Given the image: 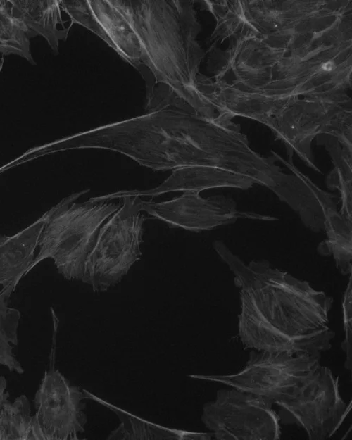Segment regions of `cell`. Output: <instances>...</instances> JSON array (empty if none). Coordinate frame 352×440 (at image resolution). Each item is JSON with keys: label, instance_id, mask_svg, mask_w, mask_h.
<instances>
[{"label": "cell", "instance_id": "6da1fadb", "mask_svg": "<svg viewBox=\"0 0 352 440\" xmlns=\"http://www.w3.org/2000/svg\"><path fill=\"white\" fill-rule=\"evenodd\" d=\"M191 2L82 1L72 21L100 37L144 79L146 92L171 89L199 115L208 103L196 83V21Z\"/></svg>", "mask_w": 352, "mask_h": 440}, {"label": "cell", "instance_id": "7a4b0ae2", "mask_svg": "<svg viewBox=\"0 0 352 440\" xmlns=\"http://www.w3.org/2000/svg\"><path fill=\"white\" fill-rule=\"evenodd\" d=\"M213 247L239 290L238 336L246 348L318 358L331 348V296L267 260L245 263L221 241Z\"/></svg>", "mask_w": 352, "mask_h": 440}, {"label": "cell", "instance_id": "3957f363", "mask_svg": "<svg viewBox=\"0 0 352 440\" xmlns=\"http://www.w3.org/2000/svg\"><path fill=\"white\" fill-rule=\"evenodd\" d=\"M218 125L196 113L159 110L74 134L58 148L109 150L156 171L208 166L237 173L239 165L225 155Z\"/></svg>", "mask_w": 352, "mask_h": 440}, {"label": "cell", "instance_id": "277c9868", "mask_svg": "<svg viewBox=\"0 0 352 440\" xmlns=\"http://www.w3.org/2000/svg\"><path fill=\"white\" fill-rule=\"evenodd\" d=\"M89 189L73 194L51 208L39 241L31 270L46 258L68 280H81L87 256L100 227L120 206L111 201L74 202Z\"/></svg>", "mask_w": 352, "mask_h": 440}, {"label": "cell", "instance_id": "5b68a950", "mask_svg": "<svg viewBox=\"0 0 352 440\" xmlns=\"http://www.w3.org/2000/svg\"><path fill=\"white\" fill-rule=\"evenodd\" d=\"M139 196H125L101 225L84 262L81 281L103 292L118 283L142 256L144 215Z\"/></svg>", "mask_w": 352, "mask_h": 440}, {"label": "cell", "instance_id": "8992f818", "mask_svg": "<svg viewBox=\"0 0 352 440\" xmlns=\"http://www.w3.org/2000/svg\"><path fill=\"white\" fill-rule=\"evenodd\" d=\"M320 359L306 354L251 350L246 365L236 373L191 377L251 394L279 408L296 396L320 364Z\"/></svg>", "mask_w": 352, "mask_h": 440}, {"label": "cell", "instance_id": "52a82bcc", "mask_svg": "<svg viewBox=\"0 0 352 440\" xmlns=\"http://www.w3.org/2000/svg\"><path fill=\"white\" fill-rule=\"evenodd\" d=\"M272 406L251 394L221 389L203 406L201 420L216 439H279L280 420Z\"/></svg>", "mask_w": 352, "mask_h": 440}, {"label": "cell", "instance_id": "ba28073f", "mask_svg": "<svg viewBox=\"0 0 352 440\" xmlns=\"http://www.w3.org/2000/svg\"><path fill=\"white\" fill-rule=\"evenodd\" d=\"M278 408L280 423L298 426L310 440H325L339 429L350 406L341 396L339 378L320 364L296 396Z\"/></svg>", "mask_w": 352, "mask_h": 440}, {"label": "cell", "instance_id": "9c48e42d", "mask_svg": "<svg viewBox=\"0 0 352 440\" xmlns=\"http://www.w3.org/2000/svg\"><path fill=\"white\" fill-rule=\"evenodd\" d=\"M84 391L70 384L52 365L46 371L34 396L36 413L33 415L37 439L66 440L77 439L84 431L86 415Z\"/></svg>", "mask_w": 352, "mask_h": 440}, {"label": "cell", "instance_id": "30bf717a", "mask_svg": "<svg viewBox=\"0 0 352 440\" xmlns=\"http://www.w3.org/2000/svg\"><path fill=\"white\" fill-rule=\"evenodd\" d=\"M138 205L142 212L170 227L195 232L231 224L241 218L276 220L272 216L240 211L230 198L224 196L203 198L200 193L193 191L182 192L180 196L161 202L145 201L139 197Z\"/></svg>", "mask_w": 352, "mask_h": 440}, {"label": "cell", "instance_id": "8fae6325", "mask_svg": "<svg viewBox=\"0 0 352 440\" xmlns=\"http://www.w3.org/2000/svg\"><path fill=\"white\" fill-rule=\"evenodd\" d=\"M288 166L294 175L283 172L270 189L298 214L307 227L325 231L328 222L341 213L337 197L320 189L295 167Z\"/></svg>", "mask_w": 352, "mask_h": 440}, {"label": "cell", "instance_id": "7c38bea8", "mask_svg": "<svg viewBox=\"0 0 352 440\" xmlns=\"http://www.w3.org/2000/svg\"><path fill=\"white\" fill-rule=\"evenodd\" d=\"M256 182L249 177L224 169L208 166H188L173 170L158 186L146 190H121L92 197V202L109 201L125 196L155 197L172 191H201L213 188L233 187L247 189Z\"/></svg>", "mask_w": 352, "mask_h": 440}, {"label": "cell", "instance_id": "4fadbf2b", "mask_svg": "<svg viewBox=\"0 0 352 440\" xmlns=\"http://www.w3.org/2000/svg\"><path fill=\"white\" fill-rule=\"evenodd\" d=\"M51 208L38 220L12 236L0 237V287L15 288L30 270L34 251Z\"/></svg>", "mask_w": 352, "mask_h": 440}, {"label": "cell", "instance_id": "5bb4252c", "mask_svg": "<svg viewBox=\"0 0 352 440\" xmlns=\"http://www.w3.org/2000/svg\"><path fill=\"white\" fill-rule=\"evenodd\" d=\"M13 12L30 38L41 36L58 54L60 41H65L70 25L65 27L59 1H10Z\"/></svg>", "mask_w": 352, "mask_h": 440}, {"label": "cell", "instance_id": "9a60e30c", "mask_svg": "<svg viewBox=\"0 0 352 440\" xmlns=\"http://www.w3.org/2000/svg\"><path fill=\"white\" fill-rule=\"evenodd\" d=\"M89 398L104 404L117 414L120 425L113 430L108 439H211V432L199 433L182 429H170L145 421L116 408L85 391Z\"/></svg>", "mask_w": 352, "mask_h": 440}, {"label": "cell", "instance_id": "2e32d148", "mask_svg": "<svg viewBox=\"0 0 352 440\" xmlns=\"http://www.w3.org/2000/svg\"><path fill=\"white\" fill-rule=\"evenodd\" d=\"M5 378L0 377V440L37 439L30 405L25 395L8 399Z\"/></svg>", "mask_w": 352, "mask_h": 440}, {"label": "cell", "instance_id": "e0dca14e", "mask_svg": "<svg viewBox=\"0 0 352 440\" xmlns=\"http://www.w3.org/2000/svg\"><path fill=\"white\" fill-rule=\"evenodd\" d=\"M15 288L8 287L0 290V364L9 371L23 374L24 370L17 360L13 350L18 344V328L20 313L9 306V300Z\"/></svg>", "mask_w": 352, "mask_h": 440}, {"label": "cell", "instance_id": "ac0fdd59", "mask_svg": "<svg viewBox=\"0 0 352 440\" xmlns=\"http://www.w3.org/2000/svg\"><path fill=\"white\" fill-rule=\"evenodd\" d=\"M327 239L318 247L324 256H332L337 268L344 275L351 272V220L343 215L329 222L325 230Z\"/></svg>", "mask_w": 352, "mask_h": 440}, {"label": "cell", "instance_id": "d6986e66", "mask_svg": "<svg viewBox=\"0 0 352 440\" xmlns=\"http://www.w3.org/2000/svg\"><path fill=\"white\" fill-rule=\"evenodd\" d=\"M30 39L24 27L15 16L10 0L0 1V54L19 56L35 65Z\"/></svg>", "mask_w": 352, "mask_h": 440}, {"label": "cell", "instance_id": "ffe728a7", "mask_svg": "<svg viewBox=\"0 0 352 440\" xmlns=\"http://www.w3.org/2000/svg\"><path fill=\"white\" fill-rule=\"evenodd\" d=\"M343 318L344 329L345 331V339L341 344L343 350L346 355L344 366L347 369L351 368V281L345 291L343 301Z\"/></svg>", "mask_w": 352, "mask_h": 440}, {"label": "cell", "instance_id": "44dd1931", "mask_svg": "<svg viewBox=\"0 0 352 440\" xmlns=\"http://www.w3.org/2000/svg\"><path fill=\"white\" fill-rule=\"evenodd\" d=\"M322 68L323 70H326V71H330L334 68V63L332 62H327L325 63L323 65H322Z\"/></svg>", "mask_w": 352, "mask_h": 440}, {"label": "cell", "instance_id": "7402d4cb", "mask_svg": "<svg viewBox=\"0 0 352 440\" xmlns=\"http://www.w3.org/2000/svg\"><path fill=\"white\" fill-rule=\"evenodd\" d=\"M0 63H0V72H1V69H2L3 63H4V60H3V59H1Z\"/></svg>", "mask_w": 352, "mask_h": 440}]
</instances>
